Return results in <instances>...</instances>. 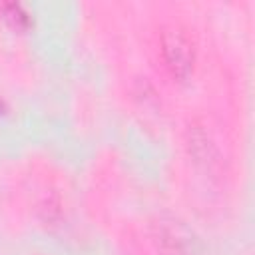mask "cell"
Instances as JSON below:
<instances>
[{
  "mask_svg": "<svg viewBox=\"0 0 255 255\" xmlns=\"http://www.w3.org/2000/svg\"><path fill=\"white\" fill-rule=\"evenodd\" d=\"M159 54L165 70L173 78L183 80L191 74L193 62H195V50L189 36L183 30L175 26L165 28L159 38Z\"/></svg>",
  "mask_w": 255,
  "mask_h": 255,
  "instance_id": "cell-1",
  "label": "cell"
}]
</instances>
